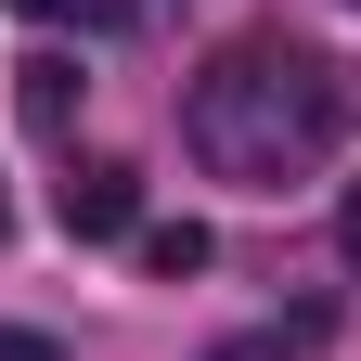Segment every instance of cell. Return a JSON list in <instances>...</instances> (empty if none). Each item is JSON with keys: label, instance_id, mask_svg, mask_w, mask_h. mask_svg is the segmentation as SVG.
I'll return each instance as SVG.
<instances>
[{"label": "cell", "instance_id": "4", "mask_svg": "<svg viewBox=\"0 0 361 361\" xmlns=\"http://www.w3.org/2000/svg\"><path fill=\"white\" fill-rule=\"evenodd\" d=\"M207 258H219V245H207V219H155V233H142V271H155V284H194Z\"/></svg>", "mask_w": 361, "mask_h": 361}, {"label": "cell", "instance_id": "2", "mask_svg": "<svg viewBox=\"0 0 361 361\" xmlns=\"http://www.w3.org/2000/svg\"><path fill=\"white\" fill-rule=\"evenodd\" d=\"M52 207H65V233H78V245H104V233H129V219H142V168H116V155H78Z\"/></svg>", "mask_w": 361, "mask_h": 361}, {"label": "cell", "instance_id": "1", "mask_svg": "<svg viewBox=\"0 0 361 361\" xmlns=\"http://www.w3.org/2000/svg\"><path fill=\"white\" fill-rule=\"evenodd\" d=\"M336 129H348V78L310 39H233V52H207V78L180 90V142L219 180H245V194L310 180L336 155Z\"/></svg>", "mask_w": 361, "mask_h": 361}, {"label": "cell", "instance_id": "9", "mask_svg": "<svg viewBox=\"0 0 361 361\" xmlns=\"http://www.w3.org/2000/svg\"><path fill=\"white\" fill-rule=\"evenodd\" d=\"M0 233H13V194H0Z\"/></svg>", "mask_w": 361, "mask_h": 361}, {"label": "cell", "instance_id": "10", "mask_svg": "<svg viewBox=\"0 0 361 361\" xmlns=\"http://www.w3.org/2000/svg\"><path fill=\"white\" fill-rule=\"evenodd\" d=\"M348 13H361V0H348Z\"/></svg>", "mask_w": 361, "mask_h": 361}, {"label": "cell", "instance_id": "5", "mask_svg": "<svg viewBox=\"0 0 361 361\" xmlns=\"http://www.w3.org/2000/svg\"><path fill=\"white\" fill-rule=\"evenodd\" d=\"M13 13H39V26H129L142 0H13Z\"/></svg>", "mask_w": 361, "mask_h": 361}, {"label": "cell", "instance_id": "8", "mask_svg": "<svg viewBox=\"0 0 361 361\" xmlns=\"http://www.w3.org/2000/svg\"><path fill=\"white\" fill-rule=\"evenodd\" d=\"M336 258L361 271V180H348V207H336Z\"/></svg>", "mask_w": 361, "mask_h": 361}, {"label": "cell", "instance_id": "7", "mask_svg": "<svg viewBox=\"0 0 361 361\" xmlns=\"http://www.w3.org/2000/svg\"><path fill=\"white\" fill-rule=\"evenodd\" d=\"M0 361H65L52 336H26V323H0Z\"/></svg>", "mask_w": 361, "mask_h": 361}, {"label": "cell", "instance_id": "3", "mask_svg": "<svg viewBox=\"0 0 361 361\" xmlns=\"http://www.w3.org/2000/svg\"><path fill=\"white\" fill-rule=\"evenodd\" d=\"M78 90H90V78H78L65 52H26V65H13V104H26L39 129H65V116H78Z\"/></svg>", "mask_w": 361, "mask_h": 361}, {"label": "cell", "instance_id": "6", "mask_svg": "<svg viewBox=\"0 0 361 361\" xmlns=\"http://www.w3.org/2000/svg\"><path fill=\"white\" fill-rule=\"evenodd\" d=\"M310 336H323V323H284V336H219V348H207V361H297V348H310Z\"/></svg>", "mask_w": 361, "mask_h": 361}]
</instances>
